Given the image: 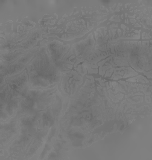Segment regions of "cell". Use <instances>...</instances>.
<instances>
[{
    "mask_svg": "<svg viewBox=\"0 0 152 160\" xmlns=\"http://www.w3.org/2000/svg\"><path fill=\"white\" fill-rule=\"evenodd\" d=\"M33 62L28 65L29 82L33 87H46L59 82L60 71L44 48Z\"/></svg>",
    "mask_w": 152,
    "mask_h": 160,
    "instance_id": "1",
    "label": "cell"
}]
</instances>
